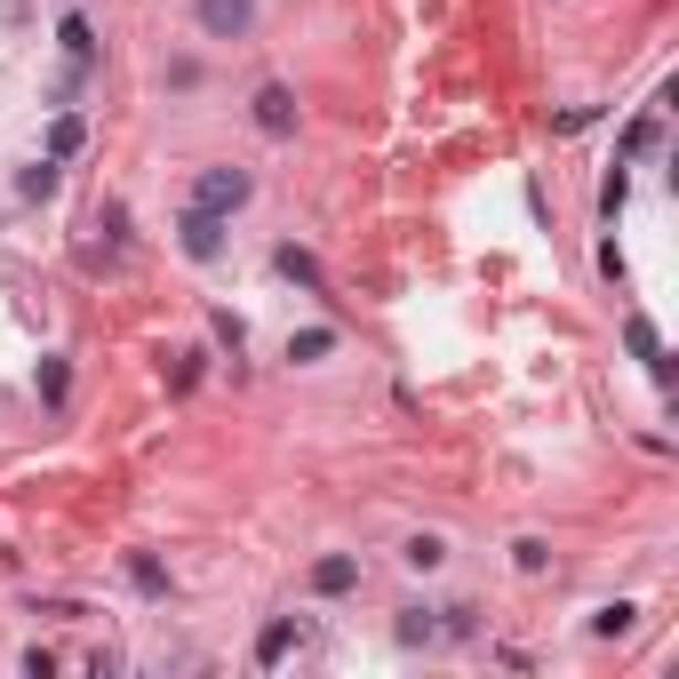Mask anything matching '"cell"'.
Listing matches in <instances>:
<instances>
[{"mask_svg": "<svg viewBox=\"0 0 679 679\" xmlns=\"http://www.w3.org/2000/svg\"><path fill=\"white\" fill-rule=\"evenodd\" d=\"M328 352H336V328H296V336H288V360H296V368H312V360H328Z\"/></svg>", "mask_w": 679, "mask_h": 679, "instance_id": "cell-15", "label": "cell"}, {"mask_svg": "<svg viewBox=\"0 0 679 679\" xmlns=\"http://www.w3.org/2000/svg\"><path fill=\"white\" fill-rule=\"evenodd\" d=\"M56 184H64V160H49V152L17 168V200H56Z\"/></svg>", "mask_w": 679, "mask_h": 679, "instance_id": "cell-8", "label": "cell"}, {"mask_svg": "<svg viewBox=\"0 0 679 679\" xmlns=\"http://www.w3.org/2000/svg\"><path fill=\"white\" fill-rule=\"evenodd\" d=\"M648 145H656V105H648V113H639V120L624 128V152H616V160H639Z\"/></svg>", "mask_w": 679, "mask_h": 679, "instance_id": "cell-21", "label": "cell"}, {"mask_svg": "<svg viewBox=\"0 0 679 679\" xmlns=\"http://www.w3.org/2000/svg\"><path fill=\"white\" fill-rule=\"evenodd\" d=\"M192 17L209 41H248L256 32V0H192Z\"/></svg>", "mask_w": 679, "mask_h": 679, "instance_id": "cell-2", "label": "cell"}, {"mask_svg": "<svg viewBox=\"0 0 679 679\" xmlns=\"http://www.w3.org/2000/svg\"><path fill=\"white\" fill-rule=\"evenodd\" d=\"M471 624H480L471 607H439V639H471Z\"/></svg>", "mask_w": 679, "mask_h": 679, "instance_id": "cell-22", "label": "cell"}, {"mask_svg": "<svg viewBox=\"0 0 679 679\" xmlns=\"http://www.w3.org/2000/svg\"><path fill=\"white\" fill-rule=\"evenodd\" d=\"M624 200H632V160H616V168L600 177V216L616 224V216H624Z\"/></svg>", "mask_w": 679, "mask_h": 679, "instance_id": "cell-14", "label": "cell"}, {"mask_svg": "<svg viewBox=\"0 0 679 679\" xmlns=\"http://www.w3.org/2000/svg\"><path fill=\"white\" fill-rule=\"evenodd\" d=\"M248 120H256L264 136H296V96H288L280 81H264V88L248 96Z\"/></svg>", "mask_w": 679, "mask_h": 679, "instance_id": "cell-4", "label": "cell"}, {"mask_svg": "<svg viewBox=\"0 0 679 679\" xmlns=\"http://www.w3.org/2000/svg\"><path fill=\"white\" fill-rule=\"evenodd\" d=\"M177 248H184L192 264H216V256H224V216H209V209H192V200H184V216H177Z\"/></svg>", "mask_w": 679, "mask_h": 679, "instance_id": "cell-3", "label": "cell"}, {"mask_svg": "<svg viewBox=\"0 0 679 679\" xmlns=\"http://www.w3.org/2000/svg\"><path fill=\"white\" fill-rule=\"evenodd\" d=\"M512 567H520V575H543V567H552V543H543V535H520V543H512Z\"/></svg>", "mask_w": 679, "mask_h": 679, "instance_id": "cell-19", "label": "cell"}, {"mask_svg": "<svg viewBox=\"0 0 679 679\" xmlns=\"http://www.w3.org/2000/svg\"><path fill=\"white\" fill-rule=\"evenodd\" d=\"M209 328H216V344H224L232 360L248 352V328H241V312H209Z\"/></svg>", "mask_w": 679, "mask_h": 679, "instance_id": "cell-20", "label": "cell"}, {"mask_svg": "<svg viewBox=\"0 0 679 679\" xmlns=\"http://www.w3.org/2000/svg\"><path fill=\"white\" fill-rule=\"evenodd\" d=\"M296 639H304V632H296V616H272V624H264V632H256V664H264V671H272V664H280V656H288V648H296Z\"/></svg>", "mask_w": 679, "mask_h": 679, "instance_id": "cell-11", "label": "cell"}, {"mask_svg": "<svg viewBox=\"0 0 679 679\" xmlns=\"http://www.w3.org/2000/svg\"><path fill=\"white\" fill-rule=\"evenodd\" d=\"M200 384V352H177V368H168V392H192Z\"/></svg>", "mask_w": 679, "mask_h": 679, "instance_id": "cell-23", "label": "cell"}, {"mask_svg": "<svg viewBox=\"0 0 679 679\" xmlns=\"http://www.w3.org/2000/svg\"><path fill=\"white\" fill-rule=\"evenodd\" d=\"M0 24H9V32H24V24H32V0H0Z\"/></svg>", "mask_w": 679, "mask_h": 679, "instance_id": "cell-24", "label": "cell"}, {"mask_svg": "<svg viewBox=\"0 0 679 679\" xmlns=\"http://www.w3.org/2000/svg\"><path fill=\"white\" fill-rule=\"evenodd\" d=\"M32 392H41V407H64V400H73V368H64V352H49L41 368H32Z\"/></svg>", "mask_w": 679, "mask_h": 679, "instance_id": "cell-9", "label": "cell"}, {"mask_svg": "<svg viewBox=\"0 0 679 679\" xmlns=\"http://www.w3.org/2000/svg\"><path fill=\"white\" fill-rule=\"evenodd\" d=\"M56 41H64V56H73V73H88V64H96V24L88 17H64Z\"/></svg>", "mask_w": 679, "mask_h": 679, "instance_id": "cell-10", "label": "cell"}, {"mask_svg": "<svg viewBox=\"0 0 679 679\" xmlns=\"http://www.w3.org/2000/svg\"><path fill=\"white\" fill-rule=\"evenodd\" d=\"M392 639H400V648H432V639H439V616H432V607H400Z\"/></svg>", "mask_w": 679, "mask_h": 679, "instance_id": "cell-12", "label": "cell"}, {"mask_svg": "<svg viewBox=\"0 0 679 679\" xmlns=\"http://www.w3.org/2000/svg\"><path fill=\"white\" fill-rule=\"evenodd\" d=\"M312 592H320V600H344V592H360V560H352V552H328V560H312Z\"/></svg>", "mask_w": 679, "mask_h": 679, "instance_id": "cell-5", "label": "cell"}, {"mask_svg": "<svg viewBox=\"0 0 679 679\" xmlns=\"http://www.w3.org/2000/svg\"><path fill=\"white\" fill-rule=\"evenodd\" d=\"M248 200H256L248 168H200V177H192V209H209V216H241Z\"/></svg>", "mask_w": 679, "mask_h": 679, "instance_id": "cell-1", "label": "cell"}, {"mask_svg": "<svg viewBox=\"0 0 679 679\" xmlns=\"http://www.w3.org/2000/svg\"><path fill=\"white\" fill-rule=\"evenodd\" d=\"M81 145H88V120H81V113H56V120H49V160H73Z\"/></svg>", "mask_w": 679, "mask_h": 679, "instance_id": "cell-13", "label": "cell"}, {"mask_svg": "<svg viewBox=\"0 0 679 679\" xmlns=\"http://www.w3.org/2000/svg\"><path fill=\"white\" fill-rule=\"evenodd\" d=\"M128 584L145 592V600H160V592H168V567H160L152 552H128Z\"/></svg>", "mask_w": 679, "mask_h": 679, "instance_id": "cell-16", "label": "cell"}, {"mask_svg": "<svg viewBox=\"0 0 679 679\" xmlns=\"http://www.w3.org/2000/svg\"><path fill=\"white\" fill-rule=\"evenodd\" d=\"M632 624H639V607H632V600H616V607H600V616H592V632H600V639H624Z\"/></svg>", "mask_w": 679, "mask_h": 679, "instance_id": "cell-18", "label": "cell"}, {"mask_svg": "<svg viewBox=\"0 0 679 679\" xmlns=\"http://www.w3.org/2000/svg\"><path fill=\"white\" fill-rule=\"evenodd\" d=\"M272 264H280V280H296V288H312V296H328V272H320L312 256H304L296 241H280V248H272Z\"/></svg>", "mask_w": 679, "mask_h": 679, "instance_id": "cell-6", "label": "cell"}, {"mask_svg": "<svg viewBox=\"0 0 679 679\" xmlns=\"http://www.w3.org/2000/svg\"><path fill=\"white\" fill-rule=\"evenodd\" d=\"M400 560L416 567V575H432L439 560H448V543H439V535H407V543H400Z\"/></svg>", "mask_w": 679, "mask_h": 679, "instance_id": "cell-17", "label": "cell"}, {"mask_svg": "<svg viewBox=\"0 0 679 679\" xmlns=\"http://www.w3.org/2000/svg\"><path fill=\"white\" fill-rule=\"evenodd\" d=\"M624 344H632V360H648V376H656V384H671V360H664V344H656V328L639 320V312L624 320Z\"/></svg>", "mask_w": 679, "mask_h": 679, "instance_id": "cell-7", "label": "cell"}]
</instances>
